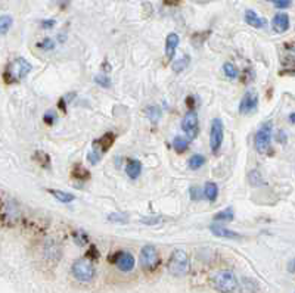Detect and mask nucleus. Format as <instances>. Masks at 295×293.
Masks as SVG:
<instances>
[{"label":"nucleus","mask_w":295,"mask_h":293,"mask_svg":"<svg viewBox=\"0 0 295 293\" xmlns=\"http://www.w3.org/2000/svg\"><path fill=\"white\" fill-rule=\"evenodd\" d=\"M31 69H33V65L25 58H17L15 61L8 64V67L5 69V74H3V78L8 84L20 83L31 72Z\"/></svg>","instance_id":"1"},{"label":"nucleus","mask_w":295,"mask_h":293,"mask_svg":"<svg viewBox=\"0 0 295 293\" xmlns=\"http://www.w3.org/2000/svg\"><path fill=\"white\" fill-rule=\"evenodd\" d=\"M213 287L220 293H233L238 289V278L232 270L217 271L211 278Z\"/></svg>","instance_id":"2"},{"label":"nucleus","mask_w":295,"mask_h":293,"mask_svg":"<svg viewBox=\"0 0 295 293\" xmlns=\"http://www.w3.org/2000/svg\"><path fill=\"white\" fill-rule=\"evenodd\" d=\"M189 268H190V264H189L187 253L182 249H176L170 255V259H168V264H167L168 272L171 275H176V277H183L189 272Z\"/></svg>","instance_id":"3"},{"label":"nucleus","mask_w":295,"mask_h":293,"mask_svg":"<svg viewBox=\"0 0 295 293\" xmlns=\"http://www.w3.org/2000/svg\"><path fill=\"white\" fill-rule=\"evenodd\" d=\"M23 218V212L20 209V205L9 199L3 201L2 205V224L5 227H15Z\"/></svg>","instance_id":"4"},{"label":"nucleus","mask_w":295,"mask_h":293,"mask_svg":"<svg viewBox=\"0 0 295 293\" xmlns=\"http://www.w3.org/2000/svg\"><path fill=\"white\" fill-rule=\"evenodd\" d=\"M71 272L77 281L87 283L94 277V265L89 258H80V259L74 261V264L71 267Z\"/></svg>","instance_id":"5"},{"label":"nucleus","mask_w":295,"mask_h":293,"mask_svg":"<svg viewBox=\"0 0 295 293\" xmlns=\"http://www.w3.org/2000/svg\"><path fill=\"white\" fill-rule=\"evenodd\" d=\"M272 134H273V124L272 121H267L264 122L257 134H255V149L260 152V154H266L270 148V143H272Z\"/></svg>","instance_id":"6"},{"label":"nucleus","mask_w":295,"mask_h":293,"mask_svg":"<svg viewBox=\"0 0 295 293\" xmlns=\"http://www.w3.org/2000/svg\"><path fill=\"white\" fill-rule=\"evenodd\" d=\"M225 138V125L220 118H214L210 130V148L213 154H219Z\"/></svg>","instance_id":"7"},{"label":"nucleus","mask_w":295,"mask_h":293,"mask_svg":"<svg viewBox=\"0 0 295 293\" xmlns=\"http://www.w3.org/2000/svg\"><path fill=\"white\" fill-rule=\"evenodd\" d=\"M182 130L184 134L187 135L189 140H195L200 134V121H198V113L195 111H189L183 116Z\"/></svg>","instance_id":"8"},{"label":"nucleus","mask_w":295,"mask_h":293,"mask_svg":"<svg viewBox=\"0 0 295 293\" xmlns=\"http://www.w3.org/2000/svg\"><path fill=\"white\" fill-rule=\"evenodd\" d=\"M159 264V255L158 250L148 245L140 250V265L142 268L146 271H152L157 268V265Z\"/></svg>","instance_id":"9"},{"label":"nucleus","mask_w":295,"mask_h":293,"mask_svg":"<svg viewBox=\"0 0 295 293\" xmlns=\"http://www.w3.org/2000/svg\"><path fill=\"white\" fill-rule=\"evenodd\" d=\"M258 109V94L254 90L247 91L239 102V113L241 115H252Z\"/></svg>","instance_id":"10"},{"label":"nucleus","mask_w":295,"mask_h":293,"mask_svg":"<svg viewBox=\"0 0 295 293\" xmlns=\"http://www.w3.org/2000/svg\"><path fill=\"white\" fill-rule=\"evenodd\" d=\"M118 267V270L123 271V272H130V271L135 268V256L130 253V252H118L115 255V261H114Z\"/></svg>","instance_id":"11"},{"label":"nucleus","mask_w":295,"mask_h":293,"mask_svg":"<svg viewBox=\"0 0 295 293\" xmlns=\"http://www.w3.org/2000/svg\"><path fill=\"white\" fill-rule=\"evenodd\" d=\"M210 231L216 236V237H220V239H229V240H239L242 239V234L230 230L225 226H220V224H211L210 226Z\"/></svg>","instance_id":"12"},{"label":"nucleus","mask_w":295,"mask_h":293,"mask_svg":"<svg viewBox=\"0 0 295 293\" xmlns=\"http://www.w3.org/2000/svg\"><path fill=\"white\" fill-rule=\"evenodd\" d=\"M289 17H288V14H285V12H279V14H276L274 17H273L272 20V28L274 33H277V34H283V33H286L288 30H289Z\"/></svg>","instance_id":"13"},{"label":"nucleus","mask_w":295,"mask_h":293,"mask_svg":"<svg viewBox=\"0 0 295 293\" xmlns=\"http://www.w3.org/2000/svg\"><path fill=\"white\" fill-rule=\"evenodd\" d=\"M114 141H115V134H114L113 131H108V133H105V134L102 135L101 138L93 141V149H96L101 154H105V152H108L111 149Z\"/></svg>","instance_id":"14"},{"label":"nucleus","mask_w":295,"mask_h":293,"mask_svg":"<svg viewBox=\"0 0 295 293\" xmlns=\"http://www.w3.org/2000/svg\"><path fill=\"white\" fill-rule=\"evenodd\" d=\"M179 43H180V37L179 34L176 33H170L165 39V56L168 61H173L174 55H176V50L179 47Z\"/></svg>","instance_id":"15"},{"label":"nucleus","mask_w":295,"mask_h":293,"mask_svg":"<svg viewBox=\"0 0 295 293\" xmlns=\"http://www.w3.org/2000/svg\"><path fill=\"white\" fill-rule=\"evenodd\" d=\"M245 23L251 25L252 28H264L267 25V21L261 17H258L252 9H247L245 11Z\"/></svg>","instance_id":"16"},{"label":"nucleus","mask_w":295,"mask_h":293,"mask_svg":"<svg viewBox=\"0 0 295 293\" xmlns=\"http://www.w3.org/2000/svg\"><path fill=\"white\" fill-rule=\"evenodd\" d=\"M142 173V164L137 159H129L127 165H126V174L129 176V179L132 180H137L139 176Z\"/></svg>","instance_id":"17"},{"label":"nucleus","mask_w":295,"mask_h":293,"mask_svg":"<svg viewBox=\"0 0 295 293\" xmlns=\"http://www.w3.org/2000/svg\"><path fill=\"white\" fill-rule=\"evenodd\" d=\"M47 192L61 203H71L75 201V196L72 193L64 192V190H55V189H47Z\"/></svg>","instance_id":"18"},{"label":"nucleus","mask_w":295,"mask_h":293,"mask_svg":"<svg viewBox=\"0 0 295 293\" xmlns=\"http://www.w3.org/2000/svg\"><path fill=\"white\" fill-rule=\"evenodd\" d=\"M71 177H72L74 180L86 181L90 179V171H89V170H86L83 165L75 164V165L72 167V170H71Z\"/></svg>","instance_id":"19"},{"label":"nucleus","mask_w":295,"mask_h":293,"mask_svg":"<svg viewBox=\"0 0 295 293\" xmlns=\"http://www.w3.org/2000/svg\"><path fill=\"white\" fill-rule=\"evenodd\" d=\"M205 199H208L210 202H216L219 198V186L214 181H207L204 186Z\"/></svg>","instance_id":"20"},{"label":"nucleus","mask_w":295,"mask_h":293,"mask_svg":"<svg viewBox=\"0 0 295 293\" xmlns=\"http://www.w3.org/2000/svg\"><path fill=\"white\" fill-rule=\"evenodd\" d=\"M33 159L42 167V168H50L52 167V162H50V157L46 154V152H43V151H36L34 152V155H33Z\"/></svg>","instance_id":"21"},{"label":"nucleus","mask_w":295,"mask_h":293,"mask_svg":"<svg viewBox=\"0 0 295 293\" xmlns=\"http://www.w3.org/2000/svg\"><path fill=\"white\" fill-rule=\"evenodd\" d=\"M173 148H174V151H176L177 154H183V152H186V151L189 149V140L184 138V137L177 135V137L173 140Z\"/></svg>","instance_id":"22"},{"label":"nucleus","mask_w":295,"mask_h":293,"mask_svg":"<svg viewBox=\"0 0 295 293\" xmlns=\"http://www.w3.org/2000/svg\"><path fill=\"white\" fill-rule=\"evenodd\" d=\"M145 115L148 116L149 121L158 122L159 119H161L162 111H161V108H158V106H148V108L145 109Z\"/></svg>","instance_id":"23"},{"label":"nucleus","mask_w":295,"mask_h":293,"mask_svg":"<svg viewBox=\"0 0 295 293\" xmlns=\"http://www.w3.org/2000/svg\"><path fill=\"white\" fill-rule=\"evenodd\" d=\"M72 240L75 242V245L77 246H86L87 243H89V236L84 233V231H81V230H77V231H74L72 233Z\"/></svg>","instance_id":"24"},{"label":"nucleus","mask_w":295,"mask_h":293,"mask_svg":"<svg viewBox=\"0 0 295 293\" xmlns=\"http://www.w3.org/2000/svg\"><path fill=\"white\" fill-rule=\"evenodd\" d=\"M235 218V212H233V209L229 206L226 209H223V211H220V212H217L216 215H214V220L216 221H232Z\"/></svg>","instance_id":"25"},{"label":"nucleus","mask_w":295,"mask_h":293,"mask_svg":"<svg viewBox=\"0 0 295 293\" xmlns=\"http://www.w3.org/2000/svg\"><path fill=\"white\" fill-rule=\"evenodd\" d=\"M205 164V158L203 155H198V154H195V155H192L189 161H187V165H189V168L190 170H200L201 167H204Z\"/></svg>","instance_id":"26"},{"label":"nucleus","mask_w":295,"mask_h":293,"mask_svg":"<svg viewBox=\"0 0 295 293\" xmlns=\"http://www.w3.org/2000/svg\"><path fill=\"white\" fill-rule=\"evenodd\" d=\"M12 24H14V18L11 15H2L0 17V33H2V36L8 34V31L11 30Z\"/></svg>","instance_id":"27"},{"label":"nucleus","mask_w":295,"mask_h":293,"mask_svg":"<svg viewBox=\"0 0 295 293\" xmlns=\"http://www.w3.org/2000/svg\"><path fill=\"white\" fill-rule=\"evenodd\" d=\"M189 62H190V56L189 55H183L180 59H177L176 62H173V71L174 72H182L184 71L187 65H189Z\"/></svg>","instance_id":"28"},{"label":"nucleus","mask_w":295,"mask_h":293,"mask_svg":"<svg viewBox=\"0 0 295 293\" xmlns=\"http://www.w3.org/2000/svg\"><path fill=\"white\" fill-rule=\"evenodd\" d=\"M248 183H250L251 186H254V187H258V186H261L264 181H263V177H261V173L258 171V170H252L248 173Z\"/></svg>","instance_id":"29"},{"label":"nucleus","mask_w":295,"mask_h":293,"mask_svg":"<svg viewBox=\"0 0 295 293\" xmlns=\"http://www.w3.org/2000/svg\"><path fill=\"white\" fill-rule=\"evenodd\" d=\"M223 74L226 75L229 80H235V78L239 75L238 68L235 67L233 64H230V62H226V64L223 65Z\"/></svg>","instance_id":"30"},{"label":"nucleus","mask_w":295,"mask_h":293,"mask_svg":"<svg viewBox=\"0 0 295 293\" xmlns=\"http://www.w3.org/2000/svg\"><path fill=\"white\" fill-rule=\"evenodd\" d=\"M94 83H96L97 86L104 87V89H110L111 84H113L111 78L107 77L105 74H97V75H94Z\"/></svg>","instance_id":"31"},{"label":"nucleus","mask_w":295,"mask_h":293,"mask_svg":"<svg viewBox=\"0 0 295 293\" xmlns=\"http://www.w3.org/2000/svg\"><path fill=\"white\" fill-rule=\"evenodd\" d=\"M189 196H190V199L192 201H195V202H198V201H203L205 198V193L203 189H200L198 186H192L190 189H189Z\"/></svg>","instance_id":"32"},{"label":"nucleus","mask_w":295,"mask_h":293,"mask_svg":"<svg viewBox=\"0 0 295 293\" xmlns=\"http://www.w3.org/2000/svg\"><path fill=\"white\" fill-rule=\"evenodd\" d=\"M108 221H111V223H123L124 224V223L129 221V218L123 212H113V214L108 215Z\"/></svg>","instance_id":"33"},{"label":"nucleus","mask_w":295,"mask_h":293,"mask_svg":"<svg viewBox=\"0 0 295 293\" xmlns=\"http://www.w3.org/2000/svg\"><path fill=\"white\" fill-rule=\"evenodd\" d=\"M101 159H102V154L97 152L96 149H93V151H90V152L87 154V161H89L90 165H97V164L101 162Z\"/></svg>","instance_id":"34"},{"label":"nucleus","mask_w":295,"mask_h":293,"mask_svg":"<svg viewBox=\"0 0 295 293\" xmlns=\"http://www.w3.org/2000/svg\"><path fill=\"white\" fill-rule=\"evenodd\" d=\"M39 49H42V50H53L55 49V42L52 40V39H45V40H42L39 45H37Z\"/></svg>","instance_id":"35"},{"label":"nucleus","mask_w":295,"mask_h":293,"mask_svg":"<svg viewBox=\"0 0 295 293\" xmlns=\"http://www.w3.org/2000/svg\"><path fill=\"white\" fill-rule=\"evenodd\" d=\"M267 2H272L277 9H288L292 5V0H267Z\"/></svg>","instance_id":"36"},{"label":"nucleus","mask_w":295,"mask_h":293,"mask_svg":"<svg viewBox=\"0 0 295 293\" xmlns=\"http://www.w3.org/2000/svg\"><path fill=\"white\" fill-rule=\"evenodd\" d=\"M45 122L46 124H49V125H53L55 122H56V119H58V116H56V113L53 112V111H47L45 113Z\"/></svg>","instance_id":"37"},{"label":"nucleus","mask_w":295,"mask_h":293,"mask_svg":"<svg viewBox=\"0 0 295 293\" xmlns=\"http://www.w3.org/2000/svg\"><path fill=\"white\" fill-rule=\"evenodd\" d=\"M55 24H56L55 20H46V21H42V28H45V30H50V28H53V27H55Z\"/></svg>","instance_id":"38"},{"label":"nucleus","mask_w":295,"mask_h":293,"mask_svg":"<svg viewBox=\"0 0 295 293\" xmlns=\"http://www.w3.org/2000/svg\"><path fill=\"white\" fill-rule=\"evenodd\" d=\"M145 224H148V226H152V224H157V223H159L161 221V218L159 217H157V218H143L142 220Z\"/></svg>","instance_id":"39"},{"label":"nucleus","mask_w":295,"mask_h":293,"mask_svg":"<svg viewBox=\"0 0 295 293\" xmlns=\"http://www.w3.org/2000/svg\"><path fill=\"white\" fill-rule=\"evenodd\" d=\"M186 105L189 106L190 111H193V108H195V97H193V96H189V97L186 99Z\"/></svg>","instance_id":"40"},{"label":"nucleus","mask_w":295,"mask_h":293,"mask_svg":"<svg viewBox=\"0 0 295 293\" xmlns=\"http://www.w3.org/2000/svg\"><path fill=\"white\" fill-rule=\"evenodd\" d=\"M87 256H94V259H97V258H99V252H97V249L94 248V246H91L90 250L87 252Z\"/></svg>","instance_id":"41"},{"label":"nucleus","mask_w":295,"mask_h":293,"mask_svg":"<svg viewBox=\"0 0 295 293\" xmlns=\"http://www.w3.org/2000/svg\"><path fill=\"white\" fill-rule=\"evenodd\" d=\"M288 271H289V272H295V258H292V259L288 262Z\"/></svg>","instance_id":"42"},{"label":"nucleus","mask_w":295,"mask_h":293,"mask_svg":"<svg viewBox=\"0 0 295 293\" xmlns=\"http://www.w3.org/2000/svg\"><path fill=\"white\" fill-rule=\"evenodd\" d=\"M285 47H286L288 50H291V52H294L295 53V43H286V45H285Z\"/></svg>","instance_id":"43"},{"label":"nucleus","mask_w":295,"mask_h":293,"mask_svg":"<svg viewBox=\"0 0 295 293\" xmlns=\"http://www.w3.org/2000/svg\"><path fill=\"white\" fill-rule=\"evenodd\" d=\"M179 2H180V0H164L165 5H177Z\"/></svg>","instance_id":"44"},{"label":"nucleus","mask_w":295,"mask_h":293,"mask_svg":"<svg viewBox=\"0 0 295 293\" xmlns=\"http://www.w3.org/2000/svg\"><path fill=\"white\" fill-rule=\"evenodd\" d=\"M288 118H289V122H291V124H295V112L291 113V115H289Z\"/></svg>","instance_id":"45"},{"label":"nucleus","mask_w":295,"mask_h":293,"mask_svg":"<svg viewBox=\"0 0 295 293\" xmlns=\"http://www.w3.org/2000/svg\"><path fill=\"white\" fill-rule=\"evenodd\" d=\"M198 2H208V0H198Z\"/></svg>","instance_id":"46"},{"label":"nucleus","mask_w":295,"mask_h":293,"mask_svg":"<svg viewBox=\"0 0 295 293\" xmlns=\"http://www.w3.org/2000/svg\"><path fill=\"white\" fill-rule=\"evenodd\" d=\"M294 293H295V292H294Z\"/></svg>","instance_id":"47"}]
</instances>
